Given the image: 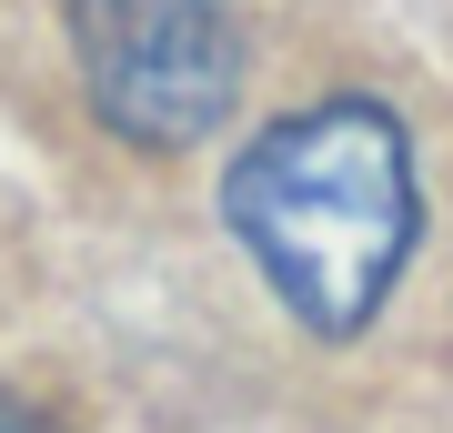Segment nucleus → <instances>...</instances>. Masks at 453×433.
<instances>
[{
    "label": "nucleus",
    "mask_w": 453,
    "mask_h": 433,
    "mask_svg": "<svg viewBox=\"0 0 453 433\" xmlns=\"http://www.w3.org/2000/svg\"><path fill=\"white\" fill-rule=\"evenodd\" d=\"M222 222L303 333L323 343L363 333L423 232L403 121L383 101H312V112L273 121L232 161Z\"/></svg>",
    "instance_id": "obj_1"
},
{
    "label": "nucleus",
    "mask_w": 453,
    "mask_h": 433,
    "mask_svg": "<svg viewBox=\"0 0 453 433\" xmlns=\"http://www.w3.org/2000/svg\"><path fill=\"white\" fill-rule=\"evenodd\" d=\"M91 112L142 151H192L242 101V31L222 0H71Z\"/></svg>",
    "instance_id": "obj_2"
},
{
    "label": "nucleus",
    "mask_w": 453,
    "mask_h": 433,
    "mask_svg": "<svg viewBox=\"0 0 453 433\" xmlns=\"http://www.w3.org/2000/svg\"><path fill=\"white\" fill-rule=\"evenodd\" d=\"M0 433H50V423H41V414H31L20 393H0Z\"/></svg>",
    "instance_id": "obj_3"
}]
</instances>
